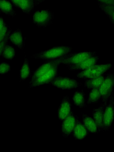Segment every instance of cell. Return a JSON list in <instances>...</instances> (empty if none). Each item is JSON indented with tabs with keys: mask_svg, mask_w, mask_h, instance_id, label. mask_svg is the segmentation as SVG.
I'll return each instance as SVG.
<instances>
[{
	"mask_svg": "<svg viewBox=\"0 0 114 152\" xmlns=\"http://www.w3.org/2000/svg\"><path fill=\"white\" fill-rule=\"evenodd\" d=\"M72 48L68 46H55L44 51L33 54L30 57L46 61L62 57L71 52Z\"/></svg>",
	"mask_w": 114,
	"mask_h": 152,
	"instance_id": "cell-1",
	"label": "cell"
},
{
	"mask_svg": "<svg viewBox=\"0 0 114 152\" xmlns=\"http://www.w3.org/2000/svg\"><path fill=\"white\" fill-rule=\"evenodd\" d=\"M111 63L95 65L77 74L78 78L85 80L96 77L103 75L112 67Z\"/></svg>",
	"mask_w": 114,
	"mask_h": 152,
	"instance_id": "cell-2",
	"label": "cell"
},
{
	"mask_svg": "<svg viewBox=\"0 0 114 152\" xmlns=\"http://www.w3.org/2000/svg\"><path fill=\"white\" fill-rule=\"evenodd\" d=\"M54 14L48 9L37 10L33 15L34 23L39 28L47 27L53 23Z\"/></svg>",
	"mask_w": 114,
	"mask_h": 152,
	"instance_id": "cell-3",
	"label": "cell"
},
{
	"mask_svg": "<svg viewBox=\"0 0 114 152\" xmlns=\"http://www.w3.org/2000/svg\"><path fill=\"white\" fill-rule=\"evenodd\" d=\"M96 55V51L70 53L58 59L60 64L67 66L78 63Z\"/></svg>",
	"mask_w": 114,
	"mask_h": 152,
	"instance_id": "cell-4",
	"label": "cell"
},
{
	"mask_svg": "<svg viewBox=\"0 0 114 152\" xmlns=\"http://www.w3.org/2000/svg\"><path fill=\"white\" fill-rule=\"evenodd\" d=\"M48 84L62 90L75 89L82 84L73 79L60 76H57Z\"/></svg>",
	"mask_w": 114,
	"mask_h": 152,
	"instance_id": "cell-5",
	"label": "cell"
},
{
	"mask_svg": "<svg viewBox=\"0 0 114 152\" xmlns=\"http://www.w3.org/2000/svg\"><path fill=\"white\" fill-rule=\"evenodd\" d=\"M114 87V73H110L106 74L103 81L99 88L102 102H107Z\"/></svg>",
	"mask_w": 114,
	"mask_h": 152,
	"instance_id": "cell-6",
	"label": "cell"
},
{
	"mask_svg": "<svg viewBox=\"0 0 114 152\" xmlns=\"http://www.w3.org/2000/svg\"><path fill=\"white\" fill-rule=\"evenodd\" d=\"M60 64L54 66L44 74L35 79L29 84L28 88L38 86L44 84H48L58 74V67Z\"/></svg>",
	"mask_w": 114,
	"mask_h": 152,
	"instance_id": "cell-7",
	"label": "cell"
},
{
	"mask_svg": "<svg viewBox=\"0 0 114 152\" xmlns=\"http://www.w3.org/2000/svg\"><path fill=\"white\" fill-rule=\"evenodd\" d=\"M78 120L77 116L74 114L71 109L69 114L62 121L61 133L62 136L67 138L72 134L77 122Z\"/></svg>",
	"mask_w": 114,
	"mask_h": 152,
	"instance_id": "cell-8",
	"label": "cell"
},
{
	"mask_svg": "<svg viewBox=\"0 0 114 152\" xmlns=\"http://www.w3.org/2000/svg\"><path fill=\"white\" fill-rule=\"evenodd\" d=\"M109 104L105 109L103 119V131H108L110 128L114 118V99L113 92L110 97Z\"/></svg>",
	"mask_w": 114,
	"mask_h": 152,
	"instance_id": "cell-9",
	"label": "cell"
},
{
	"mask_svg": "<svg viewBox=\"0 0 114 152\" xmlns=\"http://www.w3.org/2000/svg\"><path fill=\"white\" fill-rule=\"evenodd\" d=\"M60 64L58 58L45 61L42 64L34 71L29 84H31L35 79L46 73L54 66Z\"/></svg>",
	"mask_w": 114,
	"mask_h": 152,
	"instance_id": "cell-10",
	"label": "cell"
},
{
	"mask_svg": "<svg viewBox=\"0 0 114 152\" xmlns=\"http://www.w3.org/2000/svg\"><path fill=\"white\" fill-rule=\"evenodd\" d=\"M107 105V102H104L98 108L93 109L92 115L97 125L98 132L103 131V119L104 112Z\"/></svg>",
	"mask_w": 114,
	"mask_h": 152,
	"instance_id": "cell-11",
	"label": "cell"
},
{
	"mask_svg": "<svg viewBox=\"0 0 114 152\" xmlns=\"http://www.w3.org/2000/svg\"><path fill=\"white\" fill-rule=\"evenodd\" d=\"M98 56L89 58L78 63L66 66L68 69L71 71L77 70H85L96 64L99 60Z\"/></svg>",
	"mask_w": 114,
	"mask_h": 152,
	"instance_id": "cell-12",
	"label": "cell"
},
{
	"mask_svg": "<svg viewBox=\"0 0 114 152\" xmlns=\"http://www.w3.org/2000/svg\"><path fill=\"white\" fill-rule=\"evenodd\" d=\"M71 106L69 96H63L58 110V118L60 121H63L69 114Z\"/></svg>",
	"mask_w": 114,
	"mask_h": 152,
	"instance_id": "cell-13",
	"label": "cell"
},
{
	"mask_svg": "<svg viewBox=\"0 0 114 152\" xmlns=\"http://www.w3.org/2000/svg\"><path fill=\"white\" fill-rule=\"evenodd\" d=\"M89 133L82 122L78 120L76 123L72 135L75 140H81L88 136Z\"/></svg>",
	"mask_w": 114,
	"mask_h": 152,
	"instance_id": "cell-14",
	"label": "cell"
},
{
	"mask_svg": "<svg viewBox=\"0 0 114 152\" xmlns=\"http://www.w3.org/2000/svg\"><path fill=\"white\" fill-rule=\"evenodd\" d=\"M9 39L13 45L19 49H23L24 46L22 34L19 28H18L10 34Z\"/></svg>",
	"mask_w": 114,
	"mask_h": 152,
	"instance_id": "cell-15",
	"label": "cell"
},
{
	"mask_svg": "<svg viewBox=\"0 0 114 152\" xmlns=\"http://www.w3.org/2000/svg\"><path fill=\"white\" fill-rule=\"evenodd\" d=\"M99 8L109 18L114 26V3L98 2Z\"/></svg>",
	"mask_w": 114,
	"mask_h": 152,
	"instance_id": "cell-16",
	"label": "cell"
},
{
	"mask_svg": "<svg viewBox=\"0 0 114 152\" xmlns=\"http://www.w3.org/2000/svg\"><path fill=\"white\" fill-rule=\"evenodd\" d=\"M82 114V122L88 131L94 134L98 132V129L96 123L92 118L88 115L81 113Z\"/></svg>",
	"mask_w": 114,
	"mask_h": 152,
	"instance_id": "cell-17",
	"label": "cell"
},
{
	"mask_svg": "<svg viewBox=\"0 0 114 152\" xmlns=\"http://www.w3.org/2000/svg\"><path fill=\"white\" fill-rule=\"evenodd\" d=\"M0 13H4L12 17L16 15L13 4L9 0H0Z\"/></svg>",
	"mask_w": 114,
	"mask_h": 152,
	"instance_id": "cell-18",
	"label": "cell"
},
{
	"mask_svg": "<svg viewBox=\"0 0 114 152\" xmlns=\"http://www.w3.org/2000/svg\"><path fill=\"white\" fill-rule=\"evenodd\" d=\"M103 75L98 77L85 80L84 86L88 89L99 88L104 79Z\"/></svg>",
	"mask_w": 114,
	"mask_h": 152,
	"instance_id": "cell-19",
	"label": "cell"
},
{
	"mask_svg": "<svg viewBox=\"0 0 114 152\" xmlns=\"http://www.w3.org/2000/svg\"><path fill=\"white\" fill-rule=\"evenodd\" d=\"M72 99L76 106L80 108L87 106L86 103L85 94L83 90L75 91L73 95Z\"/></svg>",
	"mask_w": 114,
	"mask_h": 152,
	"instance_id": "cell-20",
	"label": "cell"
},
{
	"mask_svg": "<svg viewBox=\"0 0 114 152\" xmlns=\"http://www.w3.org/2000/svg\"><path fill=\"white\" fill-rule=\"evenodd\" d=\"M25 55L24 61L20 71V81L23 82L31 75L29 64V61Z\"/></svg>",
	"mask_w": 114,
	"mask_h": 152,
	"instance_id": "cell-21",
	"label": "cell"
},
{
	"mask_svg": "<svg viewBox=\"0 0 114 152\" xmlns=\"http://www.w3.org/2000/svg\"><path fill=\"white\" fill-rule=\"evenodd\" d=\"M35 7V0H21L19 9L23 13L28 15L34 10Z\"/></svg>",
	"mask_w": 114,
	"mask_h": 152,
	"instance_id": "cell-22",
	"label": "cell"
},
{
	"mask_svg": "<svg viewBox=\"0 0 114 152\" xmlns=\"http://www.w3.org/2000/svg\"><path fill=\"white\" fill-rule=\"evenodd\" d=\"M101 99L99 88H94L89 93L87 103L88 104H95L98 102Z\"/></svg>",
	"mask_w": 114,
	"mask_h": 152,
	"instance_id": "cell-23",
	"label": "cell"
},
{
	"mask_svg": "<svg viewBox=\"0 0 114 152\" xmlns=\"http://www.w3.org/2000/svg\"><path fill=\"white\" fill-rule=\"evenodd\" d=\"M0 55L6 59L12 60L15 56V50L12 46L7 44Z\"/></svg>",
	"mask_w": 114,
	"mask_h": 152,
	"instance_id": "cell-24",
	"label": "cell"
},
{
	"mask_svg": "<svg viewBox=\"0 0 114 152\" xmlns=\"http://www.w3.org/2000/svg\"><path fill=\"white\" fill-rule=\"evenodd\" d=\"M11 31L12 30L10 28L4 38L1 41H0V54L2 53L4 47L8 44V42L9 39Z\"/></svg>",
	"mask_w": 114,
	"mask_h": 152,
	"instance_id": "cell-25",
	"label": "cell"
},
{
	"mask_svg": "<svg viewBox=\"0 0 114 152\" xmlns=\"http://www.w3.org/2000/svg\"><path fill=\"white\" fill-rule=\"evenodd\" d=\"M11 70L10 64L7 63L2 62L0 64V74L4 75Z\"/></svg>",
	"mask_w": 114,
	"mask_h": 152,
	"instance_id": "cell-26",
	"label": "cell"
},
{
	"mask_svg": "<svg viewBox=\"0 0 114 152\" xmlns=\"http://www.w3.org/2000/svg\"><path fill=\"white\" fill-rule=\"evenodd\" d=\"M10 28L9 26L5 23L3 26L0 28V41L4 38Z\"/></svg>",
	"mask_w": 114,
	"mask_h": 152,
	"instance_id": "cell-27",
	"label": "cell"
},
{
	"mask_svg": "<svg viewBox=\"0 0 114 152\" xmlns=\"http://www.w3.org/2000/svg\"><path fill=\"white\" fill-rule=\"evenodd\" d=\"M16 7L19 9L21 0H9Z\"/></svg>",
	"mask_w": 114,
	"mask_h": 152,
	"instance_id": "cell-28",
	"label": "cell"
},
{
	"mask_svg": "<svg viewBox=\"0 0 114 152\" xmlns=\"http://www.w3.org/2000/svg\"><path fill=\"white\" fill-rule=\"evenodd\" d=\"M98 2H101L103 3H112L110 0H96Z\"/></svg>",
	"mask_w": 114,
	"mask_h": 152,
	"instance_id": "cell-29",
	"label": "cell"
},
{
	"mask_svg": "<svg viewBox=\"0 0 114 152\" xmlns=\"http://www.w3.org/2000/svg\"><path fill=\"white\" fill-rule=\"evenodd\" d=\"M46 0H35V6L39 4Z\"/></svg>",
	"mask_w": 114,
	"mask_h": 152,
	"instance_id": "cell-30",
	"label": "cell"
},
{
	"mask_svg": "<svg viewBox=\"0 0 114 152\" xmlns=\"http://www.w3.org/2000/svg\"><path fill=\"white\" fill-rule=\"evenodd\" d=\"M111 3H114V0H110Z\"/></svg>",
	"mask_w": 114,
	"mask_h": 152,
	"instance_id": "cell-31",
	"label": "cell"
}]
</instances>
